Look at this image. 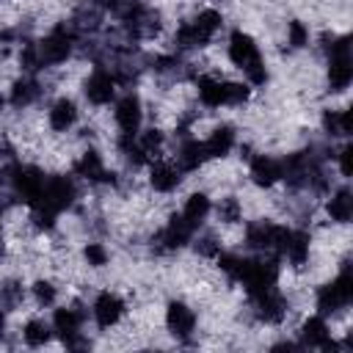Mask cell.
Instances as JSON below:
<instances>
[{
  "instance_id": "cell-1",
  "label": "cell",
  "mask_w": 353,
  "mask_h": 353,
  "mask_svg": "<svg viewBox=\"0 0 353 353\" xmlns=\"http://www.w3.org/2000/svg\"><path fill=\"white\" fill-rule=\"evenodd\" d=\"M350 298H353V279H350V270L345 268L336 279H331L325 287L317 290V309L334 317L336 312H345L350 306Z\"/></svg>"
},
{
  "instance_id": "cell-2",
  "label": "cell",
  "mask_w": 353,
  "mask_h": 353,
  "mask_svg": "<svg viewBox=\"0 0 353 353\" xmlns=\"http://www.w3.org/2000/svg\"><path fill=\"white\" fill-rule=\"evenodd\" d=\"M72 41H74L72 30H66V28L50 30V33L41 39V44H36V52H39L41 66H44V63H50V66L63 63V61L69 58V52H72Z\"/></svg>"
},
{
  "instance_id": "cell-3",
  "label": "cell",
  "mask_w": 353,
  "mask_h": 353,
  "mask_svg": "<svg viewBox=\"0 0 353 353\" xmlns=\"http://www.w3.org/2000/svg\"><path fill=\"white\" fill-rule=\"evenodd\" d=\"M226 55H229V61H232L240 72H243V69H248L251 63L262 61V55H259V47H256V41H254V36H251V33H245V30H232L229 44H226Z\"/></svg>"
},
{
  "instance_id": "cell-4",
  "label": "cell",
  "mask_w": 353,
  "mask_h": 353,
  "mask_svg": "<svg viewBox=\"0 0 353 353\" xmlns=\"http://www.w3.org/2000/svg\"><path fill=\"white\" fill-rule=\"evenodd\" d=\"M113 119H116L121 135H132V138H135L138 130H141V121H143V105H141V99H138L135 94L121 97V99L116 102Z\"/></svg>"
},
{
  "instance_id": "cell-5",
  "label": "cell",
  "mask_w": 353,
  "mask_h": 353,
  "mask_svg": "<svg viewBox=\"0 0 353 353\" xmlns=\"http://www.w3.org/2000/svg\"><path fill=\"white\" fill-rule=\"evenodd\" d=\"M196 94L207 108H229V80L218 74H201L196 83Z\"/></svg>"
},
{
  "instance_id": "cell-6",
  "label": "cell",
  "mask_w": 353,
  "mask_h": 353,
  "mask_svg": "<svg viewBox=\"0 0 353 353\" xmlns=\"http://www.w3.org/2000/svg\"><path fill=\"white\" fill-rule=\"evenodd\" d=\"M121 317H124V301L116 292H110V290L99 292L97 301H94V320H97V325L99 328H113V325H119Z\"/></svg>"
},
{
  "instance_id": "cell-7",
  "label": "cell",
  "mask_w": 353,
  "mask_h": 353,
  "mask_svg": "<svg viewBox=\"0 0 353 353\" xmlns=\"http://www.w3.org/2000/svg\"><path fill=\"white\" fill-rule=\"evenodd\" d=\"M301 334V342L309 345V347H336V342L331 339V325L325 323L323 314H312L301 323L298 328Z\"/></svg>"
},
{
  "instance_id": "cell-8",
  "label": "cell",
  "mask_w": 353,
  "mask_h": 353,
  "mask_svg": "<svg viewBox=\"0 0 353 353\" xmlns=\"http://www.w3.org/2000/svg\"><path fill=\"white\" fill-rule=\"evenodd\" d=\"M165 325L174 336H190L196 331V312L182 301H171L165 309Z\"/></svg>"
},
{
  "instance_id": "cell-9",
  "label": "cell",
  "mask_w": 353,
  "mask_h": 353,
  "mask_svg": "<svg viewBox=\"0 0 353 353\" xmlns=\"http://www.w3.org/2000/svg\"><path fill=\"white\" fill-rule=\"evenodd\" d=\"M179 174L182 171H179L176 163H171V160H152V165H149V185L157 193H171V190H176V185L182 179Z\"/></svg>"
},
{
  "instance_id": "cell-10",
  "label": "cell",
  "mask_w": 353,
  "mask_h": 353,
  "mask_svg": "<svg viewBox=\"0 0 353 353\" xmlns=\"http://www.w3.org/2000/svg\"><path fill=\"white\" fill-rule=\"evenodd\" d=\"M251 179H254V185L268 190V188H273L284 179V165L279 160L268 157V154H259V157L251 160Z\"/></svg>"
},
{
  "instance_id": "cell-11",
  "label": "cell",
  "mask_w": 353,
  "mask_h": 353,
  "mask_svg": "<svg viewBox=\"0 0 353 353\" xmlns=\"http://www.w3.org/2000/svg\"><path fill=\"white\" fill-rule=\"evenodd\" d=\"M83 94H85V99H88L91 105H108V102L113 99V94H116V80H113L105 69H97V72L85 80Z\"/></svg>"
},
{
  "instance_id": "cell-12",
  "label": "cell",
  "mask_w": 353,
  "mask_h": 353,
  "mask_svg": "<svg viewBox=\"0 0 353 353\" xmlns=\"http://www.w3.org/2000/svg\"><path fill=\"white\" fill-rule=\"evenodd\" d=\"M80 328H83V312L80 309H72V306L55 309V314H52V331L61 334L66 339V345L74 342V336L80 334Z\"/></svg>"
},
{
  "instance_id": "cell-13",
  "label": "cell",
  "mask_w": 353,
  "mask_h": 353,
  "mask_svg": "<svg viewBox=\"0 0 353 353\" xmlns=\"http://www.w3.org/2000/svg\"><path fill=\"white\" fill-rule=\"evenodd\" d=\"M47 119H50V127L55 132H69L74 127V121H77V105H74V99H69V97L55 99L52 108H50V113H47Z\"/></svg>"
},
{
  "instance_id": "cell-14",
  "label": "cell",
  "mask_w": 353,
  "mask_h": 353,
  "mask_svg": "<svg viewBox=\"0 0 353 353\" xmlns=\"http://www.w3.org/2000/svg\"><path fill=\"white\" fill-rule=\"evenodd\" d=\"M232 146H234V130H232L229 124L215 127V130L204 138V149H207L210 160H212V157H226V154L232 152Z\"/></svg>"
},
{
  "instance_id": "cell-15",
  "label": "cell",
  "mask_w": 353,
  "mask_h": 353,
  "mask_svg": "<svg viewBox=\"0 0 353 353\" xmlns=\"http://www.w3.org/2000/svg\"><path fill=\"white\" fill-rule=\"evenodd\" d=\"M325 212H328V218H331L336 226H345V223L350 221V215H353V199H350V190L342 188V190L331 193V199H328V204H325Z\"/></svg>"
},
{
  "instance_id": "cell-16",
  "label": "cell",
  "mask_w": 353,
  "mask_h": 353,
  "mask_svg": "<svg viewBox=\"0 0 353 353\" xmlns=\"http://www.w3.org/2000/svg\"><path fill=\"white\" fill-rule=\"evenodd\" d=\"M207 212H210V199H207V193H201V190H196V193H190L188 199H185V204H182V218L193 226V229H199V223L207 218Z\"/></svg>"
},
{
  "instance_id": "cell-17",
  "label": "cell",
  "mask_w": 353,
  "mask_h": 353,
  "mask_svg": "<svg viewBox=\"0 0 353 353\" xmlns=\"http://www.w3.org/2000/svg\"><path fill=\"white\" fill-rule=\"evenodd\" d=\"M52 334H55V331H50V325H47L44 320H28V323L22 325V339H25V345H30V347L47 345Z\"/></svg>"
},
{
  "instance_id": "cell-18",
  "label": "cell",
  "mask_w": 353,
  "mask_h": 353,
  "mask_svg": "<svg viewBox=\"0 0 353 353\" xmlns=\"http://www.w3.org/2000/svg\"><path fill=\"white\" fill-rule=\"evenodd\" d=\"M39 94H41L39 83H36V80L22 77V80H14V88H11V102H14L17 108H25V105H30V102H33Z\"/></svg>"
},
{
  "instance_id": "cell-19",
  "label": "cell",
  "mask_w": 353,
  "mask_h": 353,
  "mask_svg": "<svg viewBox=\"0 0 353 353\" xmlns=\"http://www.w3.org/2000/svg\"><path fill=\"white\" fill-rule=\"evenodd\" d=\"M30 292H33V301H36L39 306H50V303H55V298H58V290H55V284H52L50 279H36L33 287H30Z\"/></svg>"
},
{
  "instance_id": "cell-20",
  "label": "cell",
  "mask_w": 353,
  "mask_h": 353,
  "mask_svg": "<svg viewBox=\"0 0 353 353\" xmlns=\"http://www.w3.org/2000/svg\"><path fill=\"white\" fill-rule=\"evenodd\" d=\"M287 44L292 50H303L309 44V28L301 19H290L287 22Z\"/></svg>"
},
{
  "instance_id": "cell-21",
  "label": "cell",
  "mask_w": 353,
  "mask_h": 353,
  "mask_svg": "<svg viewBox=\"0 0 353 353\" xmlns=\"http://www.w3.org/2000/svg\"><path fill=\"white\" fill-rule=\"evenodd\" d=\"M83 259H85L91 268H105L108 259H110V254H108V248H105L102 243H85V248H83Z\"/></svg>"
},
{
  "instance_id": "cell-22",
  "label": "cell",
  "mask_w": 353,
  "mask_h": 353,
  "mask_svg": "<svg viewBox=\"0 0 353 353\" xmlns=\"http://www.w3.org/2000/svg\"><path fill=\"white\" fill-rule=\"evenodd\" d=\"M350 143L345 141V146L339 149V154H334V157H339V174H342V179H347L350 176Z\"/></svg>"
}]
</instances>
